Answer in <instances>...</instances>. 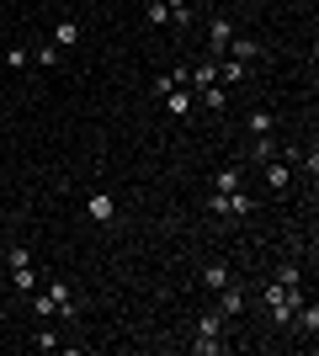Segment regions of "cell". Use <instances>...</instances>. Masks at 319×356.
<instances>
[{"label": "cell", "mask_w": 319, "mask_h": 356, "mask_svg": "<svg viewBox=\"0 0 319 356\" xmlns=\"http://www.w3.org/2000/svg\"><path fill=\"white\" fill-rule=\"evenodd\" d=\"M277 282L282 287H304V266H298V261H282V266H277Z\"/></svg>", "instance_id": "e0dca14e"}, {"label": "cell", "mask_w": 319, "mask_h": 356, "mask_svg": "<svg viewBox=\"0 0 319 356\" xmlns=\"http://www.w3.org/2000/svg\"><path fill=\"white\" fill-rule=\"evenodd\" d=\"M250 154H256V160L266 165V160H277V154H282V149H277V138L266 134V138H256V149H250Z\"/></svg>", "instance_id": "7402d4cb"}, {"label": "cell", "mask_w": 319, "mask_h": 356, "mask_svg": "<svg viewBox=\"0 0 319 356\" xmlns=\"http://www.w3.org/2000/svg\"><path fill=\"white\" fill-rule=\"evenodd\" d=\"M229 38H234V22L229 16H208V59H224Z\"/></svg>", "instance_id": "7a4b0ae2"}, {"label": "cell", "mask_w": 319, "mask_h": 356, "mask_svg": "<svg viewBox=\"0 0 319 356\" xmlns=\"http://www.w3.org/2000/svg\"><path fill=\"white\" fill-rule=\"evenodd\" d=\"M165 106H170V118H192V106H197V90H170L165 96Z\"/></svg>", "instance_id": "9c48e42d"}, {"label": "cell", "mask_w": 319, "mask_h": 356, "mask_svg": "<svg viewBox=\"0 0 319 356\" xmlns=\"http://www.w3.org/2000/svg\"><path fill=\"white\" fill-rule=\"evenodd\" d=\"M240 186H245L240 170H218V181H213V192H240Z\"/></svg>", "instance_id": "ffe728a7"}, {"label": "cell", "mask_w": 319, "mask_h": 356, "mask_svg": "<svg viewBox=\"0 0 319 356\" xmlns=\"http://www.w3.org/2000/svg\"><path fill=\"white\" fill-rule=\"evenodd\" d=\"M229 282H234V271H229L224 261H213V266L202 271V287H208V293H218V287H229Z\"/></svg>", "instance_id": "7c38bea8"}, {"label": "cell", "mask_w": 319, "mask_h": 356, "mask_svg": "<svg viewBox=\"0 0 319 356\" xmlns=\"http://www.w3.org/2000/svg\"><path fill=\"white\" fill-rule=\"evenodd\" d=\"M54 48H75L80 43V22H54V38H48Z\"/></svg>", "instance_id": "4fadbf2b"}, {"label": "cell", "mask_w": 319, "mask_h": 356, "mask_svg": "<svg viewBox=\"0 0 319 356\" xmlns=\"http://www.w3.org/2000/svg\"><path fill=\"white\" fill-rule=\"evenodd\" d=\"M245 128H250V138H266L277 128V118L272 112H266V106H256V112H250V118H245Z\"/></svg>", "instance_id": "8fae6325"}, {"label": "cell", "mask_w": 319, "mask_h": 356, "mask_svg": "<svg viewBox=\"0 0 319 356\" xmlns=\"http://www.w3.org/2000/svg\"><path fill=\"white\" fill-rule=\"evenodd\" d=\"M261 54H266V48H261L256 38H240V32H234V38H229V59H245V64H256Z\"/></svg>", "instance_id": "5b68a950"}, {"label": "cell", "mask_w": 319, "mask_h": 356, "mask_svg": "<svg viewBox=\"0 0 319 356\" xmlns=\"http://www.w3.org/2000/svg\"><path fill=\"white\" fill-rule=\"evenodd\" d=\"M144 22L149 27H170V6L165 0H144Z\"/></svg>", "instance_id": "2e32d148"}, {"label": "cell", "mask_w": 319, "mask_h": 356, "mask_svg": "<svg viewBox=\"0 0 319 356\" xmlns=\"http://www.w3.org/2000/svg\"><path fill=\"white\" fill-rule=\"evenodd\" d=\"M32 314H38V319H54V314L75 319V298H69V282H59V277H54V282H48L43 293L32 298Z\"/></svg>", "instance_id": "6da1fadb"}, {"label": "cell", "mask_w": 319, "mask_h": 356, "mask_svg": "<svg viewBox=\"0 0 319 356\" xmlns=\"http://www.w3.org/2000/svg\"><path fill=\"white\" fill-rule=\"evenodd\" d=\"M218 293H224V298H218V314H224V319H240V314H245V293H240L234 282L218 287Z\"/></svg>", "instance_id": "52a82bcc"}, {"label": "cell", "mask_w": 319, "mask_h": 356, "mask_svg": "<svg viewBox=\"0 0 319 356\" xmlns=\"http://www.w3.org/2000/svg\"><path fill=\"white\" fill-rule=\"evenodd\" d=\"M11 287H16V293H38V271H32V266H16L11 271Z\"/></svg>", "instance_id": "ac0fdd59"}, {"label": "cell", "mask_w": 319, "mask_h": 356, "mask_svg": "<svg viewBox=\"0 0 319 356\" xmlns=\"http://www.w3.org/2000/svg\"><path fill=\"white\" fill-rule=\"evenodd\" d=\"M170 90H181V86H176V80H170V70H165L160 80H154V96H170Z\"/></svg>", "instance_id": "4316f807"}, {"label": "cell", "mask_w": 319, "mask_h": 356, "mask_svg": "<svg viewBox=\"0 0 319 356\" xmlns=\"http://www.w3.org/2000/svg\"><path fill=\"white\" fill-rule=\"evenodd\" d=\"M224 346H229V341H202V335H197V341H192V351H197V356H218Z\"/></svg>", "instance_id": "484cf974"}, {"label": "cell", "mask_w": 319, "mask_h": 356, "mask_svg": "<svg viewBox=\"0 0 319 356\" xmlns=\"http://www.w3.org/2000/svg\"><path fill=\"white\" fill-rule=\"evenodd\" d=\"M224 202H229V218H245V213H256V197L245 192V186H240V192H224Z\"/></svg>", "instance_id": "5bb4252c"}, {"label": "cell", "mask_w": 319, "mask_h": 356, "mask_svg": "<svg viewBox=\"0 0 319 356\" xmlns=\"http://www.w3.org/2000/svg\"><path fill=\"white\" fill-rule=\"evenodd\" d=\"M224 325H229L224 314H218V309H208V314L197 319V335H202V341H224Z\"/></svg>", "instance_id": "30bf717a"}, {"label": "cell", "mask_w": 319, "mask_h": 356, "mask_svg": "<svg viewBox=\"0 0 319 356\" xmlns=\"http://www.w3.org/2000/svg\"><path fill=\"white\" fill-rule=\"evenodd\" d=\"M6 64H11V70H32V54H27V48H6Z\"/></svg>", "instance_id": "603a6c76"}, {"label": "cell", "mask_w": 319, "mask_h": 356, "mask_svg": "<svg viewBox=\"0 0 319 356\" xmlns=\"http://www.w3.org/2000/svg\"><path fill=\"white\" fill-rule=\"evenodd\" d=\"M186 74H192V90H208V86H218V64H213V59L186 64Z\"/></svg>", "instance_id": "277c9868"}, {"label": "cell", "mask_w": 319, "mask_h": 356, "mask_svg": "<svg viewBox=\"0 0 319 356\" xmlns=\"http://www.w3.org/2000/svg\"><path fill=\"white\" fill-rule=\"evenodd\" d=\"M165 6H170V27H192V22H197V11H192V6H186V0H165Z\"/></svg>", "instance_id": "9a60e30c"}, {"label": "cell", "mask_w": 319, "mask_h": 356, "mask_svg": "<svg viewBox=\"0 0 319 356\" xmlns=\"http://www.w3.org/2000/svg\"><path fill=\"white\" fill-rule=\"evenodd\" d=\"M85 208H91L96 223H112V218H117V202H112V192H91V202H85Z\"/></svg>", "instance_id": "ba28073f"}, {"label": "cell", "mask_w": 319, "mask_h": 356, "mask_svg": "<svg viewBox=\"0 0 319 356\" xmlns=\"http://www.w3.org/2000/svg\"><path fill=\"white\" fill-rule=\"evenodd\" d=\"M32 346H38V351H59V335H54V330H38V335H32Z\"/></svg>", "instance_id": "d4e9b609"}, {"label": "cell", "mask_w": 319, "mask_h": 356, "mask_svg": "<svg viewBox=\"0 0 319 356\" xmlns=\"http://www.w3.org/2000/svg\"><path fill=\"white\" fill-rule=\"evenodd\" d=\"M197 102L208 106V112H224V106H229V96H224V86H208V90H197Z\"/></svg>", "instance_id": "d6986e66"}, {"label": "cell", "mask_w": 319, "mask_h": 356, "mask_svg": "<svg viewBox=\"0 0 319 356\" xmlns=\"http://www.w3.org/2000/svg\"><path fill=\"white\" fill-rule=\"evenodd\" d=\"M266 186H272V192H288V186H293V170H288V160H282V154H277V160H266Z\"/></svg>", "instance_id": "8992f818"}, {"label": "cell", "mask_w": 319, "mask_h": 356, "mask_svg": "<svg viewBox=\"0 0 319 356\" xmlns=\"http://www.w3.org/2000/svg\"><path fill=\"white\" fill-rule=\"evenodd\" d=\"M59 54H64V48L43 43V48H32V64H43V70H54V64H59Z\"/></svg>", "instance_id": "44dd1931"}, {"label": "cell", "mask_w": 319, "mask_h": 356, "mask_svg": "<svg viewBox=\"0 0 319 356\" xmlns=\"http://www.w3.org/2000/svg\"><path fill=\"white\" fill-rule=\"evenodd\" d=\"M6 266H32V250H27V245H11V250H6Z\"/></svg>", "instance_id": "cb8c5ba5"}, {"label": "cell", "mask_w": 319, "mask_h": 356, "mask_svg": "<svg viewBox=\"0 0 319 356\" xmlns=\"http://www.w3.org/2000/svg\"><path fill=\"white\" fill-rule=\"evenodd\" d=\"M213 64H218V86H240L245 74H250V64H245V59H229V54H224V59H213Z\"/></svg>", "instance_id": "3957f363"}]
</instances>
